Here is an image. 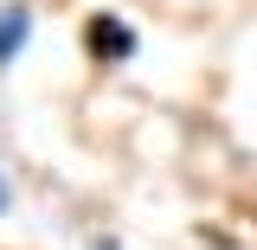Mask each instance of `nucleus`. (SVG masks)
<instances>
[{
	"mask_svg": "<svg viewBox=\"0 0 257 250\" xmlns=\"http://www.w3.org/2000/svg\"><path fill=\"white\" fill-rule=\"evenodd\" d=\"M84 45H90L96 64H122V58H135V26L116 20V13H96L90 26H84Z\"/></svg>",
	"mask_w": 257,
	"mask_h": 250,
	"instance_id": "f257e3e1",
	"label": "nucleus"
},
{
	"mask_svg": "<svg viewBox=\"0 0 257 250\" xmlns=\"http://www.w3.org/2000/svg\"><path fill=\"white\" fill-rule=\"evenodd\" d=\"M26 39H32V7H0V64H13L20 52H26Z\"/></svg>",
	"mask_w": 257,
	"mask_h": 250,
	"instance_id": "f03ea898",
	"label": "nucleus"
},
{
	"mask_svg": "<svg viewBox=\"0 0 257 250\" xmlns=\"http://www.w3.org/2000/svg\"><path fill=\"white\" fill-rule=\"evenodd\" d=\"M7 199H13V192H7V180H0V212H7Z\"/></svg>",
	"mask_w": 257,
	"mask_h": 250,
	"instance_id": "7ed1b4c3",
	"label": "nucleus"
},
{
	"mask_svg": "<svg viewBox=\"0 0 257 250\" xmlns=\"http://www.w3.org/2000/svg\"><path fill=\"white\" fill-rule=\"evenodd\" d=\"M96 250H116V244H109V237H96Z\"/></svg>",
	"mask_w": 257,
	"mask_h": 250,
	"instance_id": "20e7f679",
	"label": "nucleus"
}]
</instances>
